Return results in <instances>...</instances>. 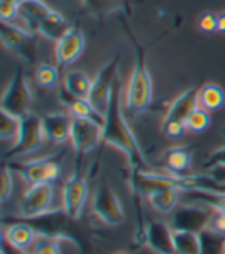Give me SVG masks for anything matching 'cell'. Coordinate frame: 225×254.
Returning a JSON list of instances; mask_svg holds the SVG:
<instances>
[{"label":"cell","instance_id":"cell-1","mask_svg":"<svg viewBox=\"0 0 225 254\" xmlns=\"http://www.w3.org/2000/svg\"><path fill=\"white\" fill-rule=\"evenodd\" d=\"M122 94L124 88L122 83L116 80L114 89L111 94V100L108 110L103 116V134L102 140L108 143L119 151H122L130 165V173L134 171H150L145 156L141 149V145L136 139V134L133 132L130 124L127 122V117L122 108Z\"/></svg>","mask_w":225,"mask_h":254},{"label":"cell","instance_id":"cell-2","mask_svg":"<svg viewBox=\"0 0 225 254\" xmlns=\"http://www.w3.org/2000/svg\"><path fill=\"white\" fill-rule=\"evenodd\" d=\"M130 184L133 192L148 196L157 188H176L182 192L188 191H225V185L219 184L212 174H173L154 171L130 173Z\"/></svg>","mask_w":225,"mask_h":254},{"label":"cell","instance_id":"cell-3","mask_svg":"<svg viewBox=\"0 0 225 254\" xmlns=\"http://www.w3.org/2000/svg\"><path fill=\"white\" fill-rule=\"evenodd\" d=\"M130 42L134 47L136 53V62L130 76L127 89H125V108L130 114L139 116L144 113L153 99V80L150 69L147 68V59H145V48L141 47L139 42L134 40L133 34L128 28H125Z\"/></svg>","mask_w":225,"mask_h":254},{"label":"cell","instance_id":"cell-4","mask_svg":"<svg viewBox=\"0 0 225 254\" xmlns=\"http://www.w3.org/2000/svg\"><path fill=\"white\" fill-rule=\"evenodd\" d=\"M47 137L42 125V117L34 113H28L25 117L20 119V129L19 136L14 145L5 153V162L16 160L19 157L28 156L40 148L43 139Z\"/></svg>","mask_w":225,"mask_h":254},{"label":"cell","instance_id":"cell-5","mask_svg":"<svg viewBox=\"0 0 225 254\" xmlns=\"http://www.w3.org/2000/svg\"><path fill=\"white\" fill-rule=\"evenodd\" d=\"M33 102V94L31 89H29L25 77V71L22 66L16 68V72L12 74V77L5 88V91L2 94V100H0V110L22 119L25 117L29 111Z\"/></svg>","mask_w":225,"mask_h":254},{"label":"cell","instance_id":"cell-6","mask_svg":"<svg viewBox=\"0 0 225 254\" xmlns=\"http://www.w3.org/2000/svg\"><path fill=\"white\" fill-rule=\"evenodd\" d=\"M117 66H119V56L113 57L111 61L105 64L97 76L94 77L91 83V89H89V94L86 100L91 103V107L103 117L105 113L108 110L111 94L114 89V83L117 80Z\"/></svg>","mask_w":225,"mask_h":254},{"label":"cell","instance_id":"cell-7","mask_svg":"<svg viewBox=\"0 0 225 254\" xmlns=\"http://www.w3.org/2000/svg\"><path fill=\"white\" fill-rule=\"evenodd\" d=\"M215 214V208L210 205L198 202H190L177 206L171 214V228L174 231H191L199 234L205 228H208L210 220Z\"/></svg>","mask_w":225,"mask_h":254},{"label":"cell","instance_id":"cell-8","mask_svg":"<svg viewBox=\"0 0 225 254\" xmlns=\"http://www.w3.org/2000/svg\"><path fill=\"white\" fill-rule=\"evenodd\" d=\"M5 165L12 173H17L28 185L54 182L61 174V162L57 157L29 162H5Z\"/></svg>","mask_w":225,"mask_h":254},{"label":"cell","instance_id":"cell-9","mask_svg":"<svg viewBox=\"0 0 225 254\" xmlns=\"http://www.w3.org/2000/svg\"><path fill=\"white\" fill-rule=\"evenodd\" d=\"M0 36H2V42L8 50L16 53L28 64L36 62L37 57L36 33L28 31L26 28H22L14 22H2Z\"/></svg>","mask_w":225,"mask_h":254},{"label":"cell","instance_id":"cell-10","mask_svg":"<svg viewBox=\"0 0 225 254\" xmlns=\"http://www.w3.org/2000/svg\"><path fill=\"white\" fill-rule=\"evenodd\" d=\"M93 211L102 222L111 227L121 225L125 219V211L121 200H119L117 194L105 181H100L94 191Z\"/></svg>","mask_w":225,"mask_h":254},{"label":"cell","instance_id":"cell-11","mask_svg":"<svg viewBox=\"0 0 225 254\" xmlns=\"http://www.w3.org/2000/svg\"><path fill=\"white\" fill-rule=\"evenodd\" d=\"M56 196L53 182L29 185L20 202L22 219H31L51 211V205Z\"/></svg>","mask_w":225,"mask_h":254},{"label":"cell","instance_id":"cell-12","mask_svg":"<svg viewBox=\"0 0 225 254\" xmlns=\"http://www.w3.org/2000/svg\"><path fill=\"white\" fill-rule=\"evenodd\" d=\"M102 134H103L102 124L96 121H89V119L73 117L70 140L77 154L83 156L89 151H93L99 145V142H102Z\"/></svg>","mask_w":225,"mask_h":254},{"label":"cell","instance_id":"cell-13","mask_svg":"<svg viewBox=\"0 0 225 254\" xmlns=\"http://www.w3.org/2000/svg\"><path fill=\"white\" fill-rule=\"evenodd\" d=\"M88 197V182L82 173L70 176L62 188L64 213L70 219H79Z\"/></svg>","mask_w":225,"mask_h":254},{"label":"cell","instance_id":"cell-14","mask_svg":"<svg viewBox=\"0 0 225 254\" xmlns=\"http://www.w3.org/2000/svg\"><path fill=\"white\" fill-rule=\"evenodd\" d=\"M85 48V36L80 31V28L71 26L70 31L59 40L56 42V62L59 68H65L71 65L73 62H76L83 53Z\"/></svg>","mask_w":225,"mask_h":254},{"label":"cell","instance_id":"cell-15","mask_svg":"<svg viewBox=\"0 0 225 254\" xmlns=\"http://www.w3.org/2000/svg\"><path fill=\"white\" fill-rule=\"evenodd\" d=\"M173 228L171 225L160 220H153L147 225L145 245L157 254H176L173 244Z\"/></svg>","mask_w":225,"mask_h":254},{"label":"cell","instance_id":"cell-16","mask_svg":"<svg viewBox=\"0 0 225 254\" xmlns=\"http://www.w3.org/2000/svg\"><path fill=\"white\" fill-rule=\"evenodd\" d=\"M199 107V89L198 88H188L182 94H179L170 108L165 113L162 124L168 121H182L185 122L187 117Z\"/></svg>","mask_w":225,"mask_h":254},{"label":"cell","instance_id":"cell-17","mask_svg":"<svg viewBox=\"0 0 225 254\" xmlns=\"http://www.w3.org/2000/svg\"><path fill=\"white\" fill-rule=\"evenodd\" d=\"M71 122L73 119H70V116L65 113H50L43 116L42 125L45 136L57 143L67 142L71 134Z\"/></svg>","mask_w":225,"mask_h":254},{"label":"cell","instance_id":"cell-18","mask_svg":"<svg viewBox=\"0 0 225 254\" xmlns=\"http://www.w3.org/2000/svg\"><path fill=\"white\" fill-rule=\"evenodd\" d=\"M51 9L53 8H50L43 0H25L19 8V19L23 22L28 31L39 34V26Z\"/></svg>","mask_w":225,"mask_h":254},{"label":"cell","instance_id":"cell-19","mask_svg":"<svg viewBox=\"0 0 225 254\" xmlns=\"http://www.w3.org/2000/svg\"><path fill=\"white\" fill-rule=\"evenodd\" d=\"M181 192L182 191H179L176 188H157L150 192L147 199H148L150 206H151L154 211L160 214H170L177 208L179 199H181Z\"/></svg>","mask_w":225,"mask_h":254},{"label":"cell","instance_id":"cell-20","mask_svg":"<svg viewBox=\"0 0 225 254\" xmlns=\"http://www.w3.org/2000/svg\"><path fill=\"white\" fill-rule=\"evenodd\" d=\"M36 237H37V231L25 220L20 223H12L3 233V239L8 244L23 251L29 247H33Z\"/></svg>","mask_w":225,"mask_h":254},{"label":"cell","instance_id":"cell-21","mask_svg":"<svg viewBox=\"0 0 225 254\" xmlns=\"http://www.w3.org/2000/svg\"><path fill=\"white\" fill-rule=\"evenodd\" d=\"M70 29H71V25L62 14L56 9H51V12L40 23L39 34H42L43 37H47L53 42H59Z\"/></svg>","mask_w":225,"mask_h":254},{"label":"cell","instance_id":"cell-22","mask_svg":"<svg viewBox=\"0 0 225 254\" xmlns=\"http://www.w3.org/2000/svg\"><path fill=\"white\" fill-rule=\"evenodd\" d=\"M191 149L188 146H174L165 153V167L173 174H185L191 165Z\"/></svg>","mask_w":225,"mask_h":254},{"label":"cell","instance_id":"cell-23","mask_svg":"<svg viewBox=\"0 0 225 254\" xmlns=\"http://www.w3.org/2000/svg\"><path fill=\"white\" fill-rule=\"evenodd\" d=\"M91 83L93 80L82 71H70L64 77L65 91L76 99H86L91 89Z\"/></svg>","mask_w":225,"mask_h":254},{"label":"cell","instance_id":"cell-24","mask_svg":"<svg viewBox=\"0 0 225 254\" xmlns=\"http://www.w3.org/2000/svg\"><path fill=\"white\" fill-rule=\"evenodd\" d=\"M225 103L224 89L216 83H205L199 88V107L207 111H216Z\"/></svg>","mask_w":225,"mask_h":254},{"label":"cell","instance_id":"cell-25","mask_svg":"<svg viewBox=\"0 0 225 254\" xmlns=\"http://www.w3.org/2000/svg\"><path fill=\"white\" fill-rule=\"evenodd\" d=\"M176 254H201L199 234L191 231H173Z\"/></svg>","mask_w":225,"mask_h":254},{"label":"cell","instance_id":"cell-26","mask_svg":"<svg viewBox=\"0 0 225 254\" xmlns=\"http://www.w3.org/2000/svg\"><path fill=\"white\" fill-rule=\"evenodd\" d=\"M201 254H224L225 248V234H219L210 228L199 233Z\"/></svg>","mask_w":225,"mask_h":254},{"label":"cell","instance_id":"cell-27","mask_svg":"<svg viewBox=\"0 0 225 254\" xmlns=\"http://www.w3.org/2000/svg\"><path fill=\"white\" fill-rule=\"evenodd\" d=\"M187 196L191 197V202H199L210 205L216 211H221L225 214V191H188Z\"/></svg>","mask_w":225,"mask_h":254},{"label":"cell","instance_id":"cell-28","mask_svg":"<svg viewBox=\"0 0 225 254\" xmlns=\"http://www.w3.org/2000/svg\"><path fill=\"white\" fill-rule=\"evenodd\" d=\"M83 3L86 9L99 14V16L113 12L116 9H125L127 12H130V8L127 5L128 0H83Z\"/></svg>","mask_w":225,"mask_h":254},{"label":"cell","instance_id":"cell-29","mask_svg":"<svg viewBox=\"0 0 225 254\" xmlns=\"http://www.w3.org/2000/svg\"><path fill=\"white\" fill-rule=\"evenodd\" d=\"M20 129V119L0 110V137L3 140L17 139Z\"/></svg>","mask_w":225,"mask_h":254},{"label":"cell","instance_id":"cell-30","mask_svg":"<svg viewBox=\"0 0 225 254\" xmlns=\"http://www.w3.org/2000/svg\"><path fill=\"white\" fill-rule=\"evenodd\" d=\"M185 127L191 132H202L210 127V114L202 107H198L185 121Z\"/></svg>","mask_w":225,"mask_h":254},{"label":"cell","instance_id":"cell-31","mask_svg":"<svg viewBox=\"0 0 225 254\" xmlns=\"http://www.w3.org/2000/svg\"><path fill=\"white\" fill-rule=\"evenodd\" d=\"M33 254H61L59 250V237L37 234L33 244Z\"/></svg>","mask_w":225,"mask_h":254},{"label":"cell","instance_id":"cell-32","mask_svg":"<svg viewBox=\"0 0 225 254\" xmlns=\"http://www.w3.org/2000/svg\"><path fill=\"white\" fill-rule=\"evenodd\" d=\"M59 80V69L50 64H42L39 65L36 71V82L42 88H53L57 85Z\"/></svg>","mask_w":225,"mask_h":254},{"label":"cell","instance_id":"cell-33","mask_svg":"<svg viewBox=\"0 0 225 254\" xmlns=\"http://www.w3.org/2000/svg\"><path fill=\"white\" fill-rule=\"evenodd\" d=\"M25 0H0V19L2 22H14L19 17V8Z\"/></svg>","mask_w":225,"mask_h":254},{"label":"cell","instance_id":"cell-34","mask_svg":"<svg viewBox=\"0 0 225 254\" xmlns=\"http://www.w3.org/2000/svg\"><path fill=\"white\" fill-rule=\"evenodd\" d=\"M185 129H187V127H185V122H182V121H168V122L162 124V131L168 139L182 137Z\"/></svg>","mask_w":225,"mask_h":254},{"label":"cell","instance_id":"cell-35","mask_svg":"<svg viewBox=\"0 0 225 254\" xmlns=\"http://www.w3.org/2000/svg\"><path fill=\"white\" fill-rule=\"evenodd\" d=\"M199 28L208 34L218 31V16L213 12H204L199 19Z\"/></svg>","mask_w":225,"mask_h":254},{"label":"cell","instance_id":"cell-36","mask_svg":"<svg viewBox=\"0 0 225 254\" xmlns=\"http://www.w3.org/2000/svg\"><path fill=\"white\" fill-rule=\"evenodd\" d=\"M215 167H225V146H221L210 154L207 162L204 163V168L212 170Z\"/></svg>","mask_w":225,"mask_h":254},{"label":"cell","instance_id":"cell-37","mask_svg":"<svg viewBox=\"0 0 225 254\" xmlns=\"http://www.w3.org/2000/svg\"><path fill=\"white\" fill-rule=\"evenodd\" d=\"M12 194V171L3 165V174H2V202L8 200Z\"/></svg>","mask_w":225,"mask_h":254},{"label":"cell","instance_id":"cell-38","mask_svg":"<svg viewBox=\"0 0 225 254\" xmlns=\"http://www.w3.org/2000/svg\"><path fill=\"white\" fill-rule=\"evenodd\" d=\"M208 228L219 233V234H225V214L215 210V214H213L212 220H210Z\"/></svg>","mask_w":225,"mask_h":254},{"label":"cell","instance_id":"cell-39","mask_svg":"<svg viewBox=\"0 0 225 254\" xmlns=\"http://www.w3.org/2000/svg\"><path fill=\"white\" fill-rule=\"evenodd\" d=\"M2 254H25V251L20 250V248L12 247L11 244H8L3 239V241H2Z\"/></svg>","mask_w":225,"mask_h":254},{"label":"cell","instance_id":"cell-40","mask_svg":"<svg viewBox=\"0 0 225 254\" xmlns=\"http://www.w3.org/2000/svg\"><path fill=\"white\" fill-rule=\"evenodd\" d=\"M218 31L225 33V12L218 16Z\"/></svg>","mask_w":225,"mask_h":254},{"label":"cell","instance_id":"cell-41","mask_svg":"<svg viewBox=\"0 0 225 254\" xmlns=\"http://www.w3.org/2000/svg\"><path fill=\"white\" fill-rule=\"evenodd\" d=\"M141 254H157V253H154V251H151L150 248H147V250H145V251H142Z\"/></svg>","mask_w":225,"mask_h":254},{"label":"cell","instance_id":"cell-42","mask_svg":"<svg viewBox=\"0 0 225 254\" xmlns=\"http://www.w3.org/2000/svg\"><path fill=\"white\" fill-rule=\"evenodd\" d=\"M116 254H128V253H116Z\"/></svg>","mask_w":225,"mask_h":254},{"label":"cell","instance_id":"cell-43","mask_svg":"<svg viewBox=\"0 0 225 254\" xmlns=\"http://www.w3.org/2000/svg\"><path fill=\"white\" fill-rule=\"evenodd\" d=\"M224 254H225V248H224Z\"/></svg>","mask_w":225,"mask_h":254}]
</instances>
